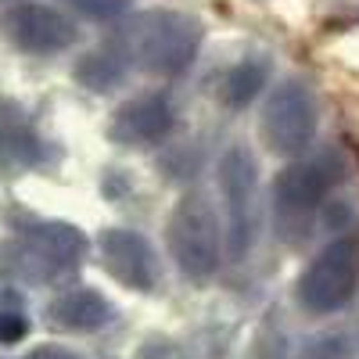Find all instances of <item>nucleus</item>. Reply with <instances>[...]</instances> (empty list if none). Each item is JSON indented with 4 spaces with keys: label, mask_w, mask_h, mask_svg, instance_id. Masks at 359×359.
<instances>
[{
    "label": "nucleus",
    "mask_w": 359,
    "mask_h": 359,
    "mask_svg": "<svg viewBox=\"0 0 359 359\" xmlns=\"http://www.w3.org/2000/svg\"><path fill=\"white\" fill-rule=\"evenodd\" d=\"M43 162V140L29 126L18 104L0 101V165L8 169H33Z\"/></svg>",
    "instance_id": "f8f14e48"
},
{
    "label": "nucleus",
    "mask_w": 359,
    "mask_h": 359,
    "mask_svg": "<svg viewBox=\"0 0 359 359\" xmlns=\"http://www.w3.org/2000/svg\"><path fill=\"white\" fill-rule=\"evenodd\" d=\"M216 184L226 201V252L230 259H245L255 245V194H259V165L245 144L223 151Z\"/></svg>",
    "instance_id": "39448f33"
},
{
    "label": "nucleus",
    "mask_w": 359,
    "mask_h": 359,
    "mask_svg": "<svg viewBox=\"0 0 359 359\" xmlns=\"http://www.w3.org/2000/svg\"><path fill=\"white\" fill-rule=\"evenodd\" d=\"M169 255L180 273L191 280H205L219 269V219L216 208L201 191H187L169 212Z\"/></svg>",
    "instance_id": "f03ea898"
},
{
    "label": "nucleus",
    "mask_w": 359,
    "mask_h": 359,
    "mask_svg": "<svg viewBox=\"0 0 359 359\" xmlns=\"http://www.w3.org/2000/svg\"><path fill=\"white\" fill-rule=\"evenodd\" d=\"M133 57L155 76H180L201 47V22L180 11H147L133 22Z\"/></svg>",
    "instance_id": "7ed1b4c3"
},
{
    "label": "nucleus",
    "mask_w": 359,
    "mask_h": 359,
    "mask_svg": "<svg viewBox=\"0 0 359 359\" xmlns=\"http://www.w3.org/2000/svg\"><path fill=\"white\" fill-rule=\"evenodd\" d=\"M298 359H348V345L338 334H320V338H313L302 348V355H298Z\"/></svg>",
    "instance_id": "f3484780"
},
{
    "label": "nucleus",
    "mask_w": 359,
    "mask_h": 359,
    "mask_svg": "<svg viewBox=\"0 0 359 359\" xmlns=\"http://www.w3.org/2000/svg\"><path fill=\"white\" fill-rule=\"evenodd\" d=\"M25 334H29V316L15 298L8 309H0V345H18Z\"/></svg>",
    "instance_id": "dca6fc26"
},
{
    "label": "nucleus",
    "mask_w": 359,
    "mask_h": 359,
    "mask_svg": "<svg viewBox=\"0 0 359 359\" xmlns=\"http://www.w3.org/2000/svg\"><path fill=\"white\" fill-rule=\"evenodd\" d=\"M359 287V237H338L298 277V306L313 316L338 313Z\"/></svg>",
    "instance_id": "20e7f679"
},
{
    "label": "nucleus",
    "mask_w": 359,
    "mask_h": 359,
    "mask_svg": "<svg viewBox=\"0 0 359 359\" xmlns=\"http://www.w3.org/2000/svg\"><path fill=\"white\" fill-rule=\"evenodd\" d=\"M8 36L15 47H22L25 54H62L76 43V25L50 4H36V0H25V4L11 8L8 18Z\"/></svg>",
    "instance_id": "1a4fd4ad"
},
{
    "label": "nucleus",
    "mask_w": 359,
    "mask_h": 359,
    "mask_svg": "<svg viewBox=\"0 0 359 359\" xmlns=\"http://www.w3.org/2000/svg\"><path fill=\"white\" fill-rule=\"evenodd\" d=\"M130 62H133V57L118 43H104V47H97V50H90V54L79 57L76 69H72V79L83 83L86 90H94V94H104V90H115L118 83L126 79Z\"/></svg>",
    "instance_id": "ddd939ff"
},
{
    "label": "nucleus",
    "mask_w": 359,
    "mask_h": 359,
    "mask_svg": "<svg viewBox=\"0 0 359 359\" xmlns=\"http://www.w3.org/2000/svg\"><path fill=\"white\" fill-rule=\"evenodd\" d=\"M316 97L306 83L287 79L273 90V97L262 108V140L273 155L294 158L302 155L316 137Z\"/></svg>",
    "instance_id": "423d86ee"
},
{
    "label": "nucleus",
    "mask_w": 359,
    "mask_h": 359,
    "mask_svg": "<svg viewBox=\"0 0 359 359\" xmlns=\"http://www.w3.org/2000/svg\"><path fill=\"white\" fill-rule=\"evenodd\" d=\"M47 316H50L54 327H62V331L90 334V331H101V327H108L115 320V306L94 287H69L50 302Z\"/></svg>",
    "instance_id": "9b49d317"
},
{
    "label": "nucleus",
    "mask_w": 359,
    "mask_h": 359,
    "mask_svg": "<svg viewBox=\"0 0 359 359\" xmlns=\"http://www.w3.org/2000/svg\"><path fill=\"white\" fill-rule=\"evenodd\" d=\"M266 83H269V62H266V57H262V54L245 57V62H237V65L226 72V79H223V86H219L223 104L233 108V111L248 108V104L262 94Z\"/></svg>",
    "instance_id": "4468645a"
},
{
    "label": "nucleus",
    "mask_w": 359,
    "mask_h": 359,
    "mask_svg": "<svg viewBox=\"0 0 359 359\" xmlns=\"http://www.w3.org/2000/svg\"><path fill=\"white\" fill-rule=\"evenodd\" d=\"M334 176L327 172L323 162H291L277 172L273 180V201H277V219L280 230H298V241L309 233V216L323 205L327 191H331Z\"/></svg>",
    "instance_id": "0eeeda50"
},
{
    "label": "nucleus",
    "mask_w": 359,
    "mask_h": 359,
    "mask_svg": "<svg viewBox=\"0 0 359 359\" xmlns=\"http://www.w3.org/2000/svg\"><path fill=\"white\" fill-rule=\"evenodd\" d=\"M172 123H176L172 104L165 97H158V94H147V97L126 101L123 108L115 111L111 126H108V137L118 147H151L162 137H169Z\"/></svg>",
    "instance_id": "9d476101"
},
{
    "label": "nucleus",
    "mask_w": 359,
    "mask_h": 359,
    "mask_svg": "<svg viewBox=\"0 0 359 359\" xmlns=\"http://www.w3.org/2000/svg\"><path fill=\"white\" fill-rule=\"evenodd\" d=\"M69 8H76L90 22H115L126 15L130 0H69Z\"/></svg>",
    "instance_id": "2eb2a0df"
},
{
    "label": "nucleus",
    "mask_w": 359,
    "mask_h": 359,
    "mask_svg": "<svg viewBox=\"0 0 359 359\" xmlns=\"http://www.w3.org/2000/svg\"><path fill=\"white\" fill-rule=\"evenodd\" d=\"M25 359H83V355H76L72 348H62V345H36Z\"/></svg>",
    "instance_id": "a211bd4d"
},
{
    "label": "nucleus",
    "mask_w": 359,
    "mask_h": 359,
    "mask_svg": "<svg viewBox=\"0 0 359 359\" xmlns=\"http://www.w3.org/2000/svg\"><path fill=\"white\" fill-rule=\"evenodd\" d=\"M15 259L8 262V269L22 280H54L65 277L72 269L83 266L90 241L86 233L72 223L62 219H33L22 223L18 230V245L8 248Z\"/></svg>",
    "instance_id": "f257e3e1"
},
{
    "label": "nucleus",
    "mask_w": 359,
    "mask_h": 359,
    "mask_svg": "<svg viewBox=\"0 0 359 359\" xmlns=\"http://www.w3.org/2000/svg\"><path fill=\"white\" fill-rule=\"evenodd\" d=\"M97 252H101V266L123 287L144 291V294L158 287V259L144 233L126 230V226H108L97 237Z\"/></svg>",
    "instance_id": "6e6552de"
}]
</instances>
